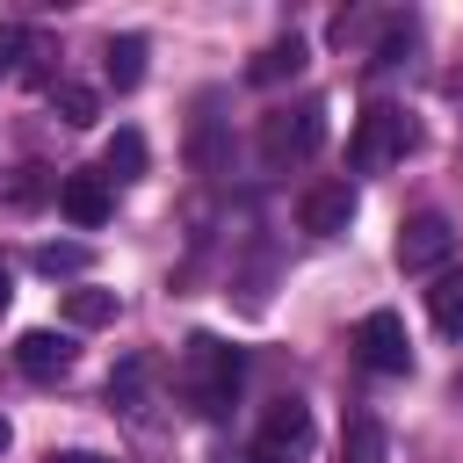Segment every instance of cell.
Listing matches in <instances>:
<instances>
[{
	"mask_svg": "<svg viewBox=\"0 0 463 463\" xmlns=\"http://www.w3.org/2000/svg\"><path fill=\"white\" fill-rule=\"evenodd\" d=\"M239 383H246V354L232 340H217V333H188V347L174 362V391L188 398V412H203V420L232 412L239 405Z\"/></svg>",
	"mask_w": 463,
	"mask_h": 463,
	"instance_id": "1",
	"label": "cell"
},
{
	"mask_svg": "<svg viewBox=\"0 0 463 463\" xmlns=\"http://www.w3.org/2000/svg\"><path fill=\"white\" fill-rule=\"evenodd\" d=\"M318 145H326V101L318 94H304V101H282V109H268L260 116V166H304V159H318Z\"/></svg>",
	"mask_w": 463,
	"mask_h": 463,
	"instance_id": "2",
	"label": "cell"
},
{
	"mask_svg": "<svg viewBox=\"0 0 463 463\" xmlns=\"http://www.w3.org/2000/svg\"><path fill=\"white\" fill-rule=\"evenodd\" d=\"M311 441H318L311 405H304V398H275V405L260 412L253 441H246V463H311Z\"/></svg>",
	"mask_w": 463,
	"mask_h": 463,
	"instance_id": "3",
	"label": "cell"
},
{
	"mask_svg": "<svg viewBox=\"0 0 463 463\" xmlns=\"http://www.w3.org/2000/svg\"><path fill=\"white\" fill-rule=\"evenodd\" d=\"M405 152H412V116H405V109H391V101L362 109V123H354V145H347V159H354L362 174H376V166H391V159H405Z\"/></svg>",
	"mask_w": 463,
	"mask_h": 463,
	"instance_id": "4",
	"label": "cell"
},
{
	"mask_svg": "<svg viewBox=\"0 0 463 463\" xmlns=\"http://www.w3.org/2000/svg\"><path fill=\"white\" fill-rule=\"evenodd\" d=\"M449 253H456V224H449L441 210H420V217L398 224V268H405V275H441Z\"/></svg>",
	"mask_w": 463,
	"mask_h": 463,
	"instance_id": "5",
	"label": "cell"
},
{
	"mask_svg": "<svg viewBox=\"0 0 463 463\" xmlns=\"http://www.w3.org/2000/svg\"><path fill=\"white\" fill-rule=\"evenodd\" d=\"M354 362L376 369V376H405V369H412V333H405V318H398V311H369V318L354 326Z\"/></svg>",
	"mask_w": 463,
	"mask_h": 463,
	"instance_id": "6",
	"label": "cell"
},
{
	"mask_svg": "<svg viewBox=\"0 0 463 463\" xmlns=\"http://www.w3.org/2000/svg\"><path fill=\"white\" fill-rule=\"evenodd\" d=\"M354 210H362L354 181H311V188L297 195V224H304L311 239H340V232L354 224Z\"/></svg>",
	"mask_w": 463,
	"mask_h": 463,
	"instance_id": "7",
	"label": "cell"
},
{
	"mask_svg": "<svg viewBox=\"0 0 463 463\" xmlns=\"http://www.w3.org/2000/svg\"><path fill=\"white\" fill-rule=\"evenodd\" d=\"M72 333H51V326H29L22 340H14V369L29 376V383H58L65 369H72Z\"/></svg>",
	"mask_w": 463,
	"mask_h": 463,
	"instance_id": "8",
	"label": "cell"
},
{
	"mask_svg": "<svg viewBox=\"0 0 463 463\" xmlns=\"http://www.w3.org/2000/svg\"><path fill=\"white\" fill-rule=\"evenodd\" d=\"M58 210H65L80 232H94V224H109L116 195H109V181H101V174H65V181H58Z\"/></svg>",
	"mask_w": 463,
	"mask_h": 463,
	"instance_id": "9",
	"label": "cell"
},
{
	"mask_svg": "<svg viewBox=\"0 0 463 463\" xmlns=\"http://www.w3.org/2000/svg\"><path fill=\"white\" fill-rule=\"evenodd\" d=\"M145 391H152V354H123V362L109 369V412L145 420Z\"/></svg>",
	"mask_w": 463,
	"mask_h": 463,
	"instance_id": "10",
	"label": "cell"
},
{
	"mask_svg": "<svg viewBox=\"0 0 463 463\" xmlns=\"http://www.w3.org/2000/svg\"><path fill=\"white\" fill-rule=\"evenodd\" d=\"M145 51H152V43H145L137 29H123V36H109V51H101V80H109L116 94H130V87L145 80Z\"/></svg>",
	"mask_w": 463,
	"mask_h": 463,
	"instance_id": "11",
	"label": "cell"
},
{
	"mask_svg": "<svg viewBox=\"0 0 463 463\" xmlns=\"http://www.w3.org/2000/svg\"><path fill=\"white\" fill-rule=\"evenodd\" d=\"M340 463H391V434L376 412H347L340 427Z\"/></svg>",
	"mask_w": 463,
	"mask_h": 463,
	"instance_id": "12",
	"label": "cell"
},
{
	"mask_svg": "<svg viewBox=\"0 0 463 463\" xmlns=\"http://www.w3.org/2000/svg\"><path fill=\"white\" fill-rule=\"evenodd\" d=\"M304 58H311V51H304V36H275V43L246 65V80H253V87H282V80H297V72H304Z\"/></svg>",
	"mask_w": 463,
	"mask_h": 463,
	"instance_id": "13",
	"label": "cell"
},
{
	"mask_svg": "<svg viewBox=\"0 0 463 463\" xmlns=\"http://www.w3.org/2000/svg\"><path fill=\"white\" fill-rule=\"evenodd\" d=\"M427 311H434V326H441L449 340H463V268H441V275H434Z\"/></svg>",
	"mask_w": 463,
	"mask_h": 463,
	"instance_id": "14",
	"label": "cell"
},
{
	"mask_svg": "<svg viewBox=\"0 0 463 463\" xmlns=\"http://www.w3.org/2000/svg\"><path fill=\"white\" fill-rule=\"evenodd\" d=\"M94 174H101V181H137V174H145V137H137V130H116Z\"/></svg>",
	"mask_w": 463,
	"mask_h": 463,
	"instance_id": "15",
	"label": "cell"
},
{
	"mask_svg": "<svg viewBox=\"0 0 463 463\" xmlns=\"http://www.w3.org/2000/svg\"><path fill=\"white\" fill-rule=\"evenodd\" d=\"M65 318H72L80 333H94V326H109V318H116V289H94V282H80V289H65Z\"/></svg>",
	"mask_w": 463,
	"mask_h": 463,
	"instance_id": "16",
	"label": "cell"
},
{
	"mask_svg": "<svg viewBox=\"0 0 463 463\" xmlns=\"http://www.w3.org/2000/svg\"><path fill=\"white\" fill-rule=\"evenodd\" d=\"M87 268H94V253H87L80 239H51V246H36V275H51V282H58V275H87Z\"/></svg>",
	"mask_w": 463,
	"mask_h": 463,
	"instance_id": "17",
	"label": "cell"
},
{
	"mask_svg": "<svg viewBox=\"0 0 463 463\" xmlns=\"http://www.w3.org/2000/svg\"><path fill=\"white\" fill-rule=\"evenodd\" d=\"M51 109H58L72 130H87V123H94V87H80V80H51Z\"/></svg>",
	"mask_w": 463,
	"mask_h": 463,
	"instance_id": "18",
	"label": "cell"
},
{
	"mask_svg": "<svg viewBox=\"0 0 463 463\" xmlns=\"http://www.w3.org/2000/svg\"><path fill=\"white\" fill-rule=\"evenodd\" d=\"M188 159L210 174L217 166V94H203V109H195V145H188Z\"/></svg>",
	"mask_w": 463,
	"mask_h": 463,
	"instance_id": "19",
	"label": "cell"
},
{
	"mask_svg": "<svg viewBox=\"0 0 463 463\" xmlns=\"http://www.w3.org/2000/svg\"><path fill=\"white\" fill-rule=\"evenodd\" d=\"M36 51H43V43H36L22 22H0V80H7V72H22V58H36Z\"/></svg>",
	"mask_w": 463,
	"mask_h": 463,
	"instance_id": "20",
	"label": "cell"
},
{
	"mask_svg": "<svg viewBox=\"0 0 463 463\" xmlns=\"http://www.w3.org/2000/svg\"><path fill=\"white\" fill-rule=\"evenodd\" d=\"M43 195V166H22V181H14V203H36Z\"/></svg>",
	"mask_w": 463,
	"mask_h": 463,
	"instance_id": "21",
	"label": "cell"
},
{
	"mask_svg": "<svg viewBox=\"0 0 463 463\" xmlns=\"http://www.w3.org/2000/svg\"><path fill=\"white\" fill-rule=\"evenodd\" d=\"M51 463H109V456H94V449H65V456H51Z\"/></svg>",
	"mask_w": 463,
	"mask_h": 463,
	"instance_id": "22",
	"label": "cell"
},
{
	"mask_svg": "<svg viewBox=\"0 0 463 463\" xmlns=\"http://www.w3.org/2000/svg\"><path fill=\"white\" fill-rule=\"evenodd\" d=\"M14 304V275H7V260H0V311Z\"/></svg>",
	"mask_w": 463,
	"mask_h": 463,
	"instance_id": "23",
	"label": "cell"
},
{
	"mask_svg": "<svg viewBox=\"0 0 463 463\" xmlns=\"http://www.w3.org/2000/svg\"><path fill=\"white\" fill-rule=\"evenodd\" d=\"M7 441H14V427H7V420H0V456H7Z\"/></svg>",
	"mask_w": 463,
	"mask_h": 463,
	"instance_id": "24",
	"label": "cell"
}]
</instances>
